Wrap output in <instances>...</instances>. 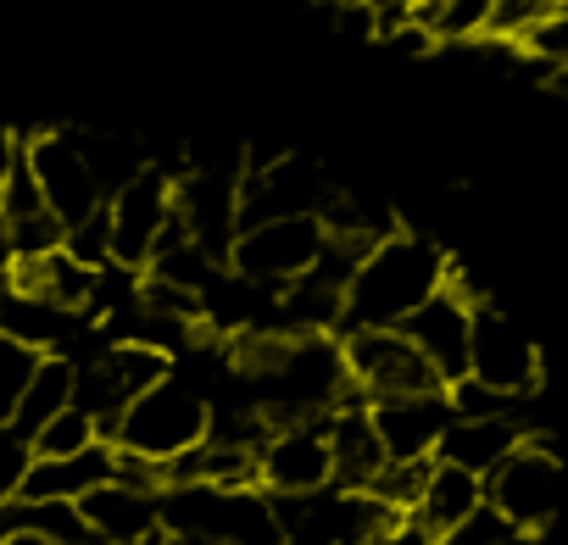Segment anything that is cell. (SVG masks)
Returning <instances> with one entry per match:
<instances>
[{
	"label": "cell",
	"instance_id": "1",
	"mask_svg": "<svg viewBox=\"0 0 568 545\" xmlns=\"http://www.w3.org/2000/svg\"><path fill=\"white\" fill-rule=\"evenodd\" d=\"M446 272H452V256L424 239V234H390L368 250V261L357 267V279L346 290V323L341 335H357V329H402L429 296L446 290Z\"/></svg>",
	"mask_w": 568,
	"mask_h": 545
},
{
	"label": "cell",
	"instance_id": "2",
	"mask_svg": "<svg viewBox=\"0 0 568 545\" xmlns=\"http://www.w3.org/2000/svg\"><path fill=\"white\" fill-rule=\"evenodd\" d=\"M212 434V407L184 390V384H162L151 395H140L123 423H118V451H134V456H151V462H179L184 451H195L201 440Z\"/></svg>",
	"mask_w": 568,
	"mask_h": 545
},
{
	"label": "cell",
	"instance_id": "3",
	"mask_svg": "<svg viewBox=\"0 0 568 545\" xmlns=\"http://www.w3.org/2000/svg\"><path fill=\"white\" fill-rule=\"evenodd\" d=\"M324 239H329V228L318 217H273V223H256V228H245L234 239L229 272H240L245 285L278 296L284 285L307 279V272L318 267Z\"/></svg>",
	"mask_w": 568,
	"mask_h": 545
},
{
	"label": "cell",
	"instance_id": "4",
	"mask_svg": "<svg viewBox=\"0 0 568 545\" xmlns=\"http://www.w3.org/2000/svg\"><path fill=\"white\" fill-rule=\"evenodd\" d=\"M341 346H346L352 384H357L368 401H396V395H435V390H446V379L435 373V362H429L402 329H357V335H341Z\"/></svg>",
	"mask_w": 568,
	"mask_h": 545
},
{
	"label": "cell",
	"instance_id": "5",
	"mask_svg": "<svg viewBox=\"0 0 568 545\" xmlns=\"http://www.w3.org/2000/svg\"><path fill=\"white\" fill-rule=\"evenodd\" d=\"M485 501H490L496 512H507L518 528L540 534V528L557 517V506H562V462H557L551 440L529 434V445L513 451V456L485 479Z\"/></svg>",
	"mask_w": 568,
	"mask_h": 545
},
{
	"label": "cell",
	"instance_id": "6",
	"mask_svg": "<svg viewBox=\"0 0 568 545\" xmlns=\"http://www.w3.org/2000/svg\"><path fill=\"white\" fill-rule=\"evenodd\" d=\"M468 373L513 401H529L540 390V346L490 301L474 307V346H468Z\"/></svg>",
	"mask_w": 568,
	"mask_h": 545
},
{
	"label": "cell",
	"instance_id": "7",
	"mask_svg": "<svg viewBox=\"0 0 568 545\" xmlns=\"http://www.w3.org/2000/svg\"><path fill=\"white\" fill-rule=\"evenodd\" d=\"M29 162H34V178H40V189H45V206H51L68 228H79L90 212L106 206V189H101L95 167L84 162L73 128H45V134H34V140H29Z\"/></svg>",
	"mask_w": 568,
	"mask_h": 545
},
{
	"label": "cell",
	"instance_id": "8",
	"mask_svg": "<svg viewBox=\"0 0 568 545\" xmlns=\"http://www.w3.org/2000/svg\"><path fill=\"white\" fill-rule=\"evenodd\" d=\"M173 178L162 167H145L134 184H123L112 195V261L140 272L151 267L156 245H162V228L173 223Z\"/></svg>",
	"mask_w": 568,
	"mask_h": 545
},
{
	"label": "cell",
	"instance_id": "9",
	"mask_svg": "<svg viewBox=\"0 0 568 545\" xmlns=\"http://www.w3.org/2000/svg\"><path fill=\"white\" fill-rule=\"evenodd\" d=\"M262 490H267V495H324V490H335L329 418L278 429V434L262 445Z\"/></svg>",
	"mask_w": 568,
	"mask_h": 545
},
{
	"label": "cell",
	"instance_id": "10",
	"mask_svg": "<svg viewBox=\"0 0 568 545\" xmlns=\"http://www.w3.org/2000/svg\"><path fill=\"white\" fill-rule=\"evenodd\" d=\"M402 335L435 362V373H440L446 384L468 379V346H474V301H468V296H457V290L446 285L440 296H429V301L402 323Z\"/></svg>",
	"mask_w": 568,
	"mask_h": 545
},
{
	"label": "cell",
	"instance_id": "11",
	"mask_svg": "<svg viewBox=\"0 0 568 545\" xmlns=\"http://www.w3.org/2000/svg\"><path fill=\"white\" fill-rule=\"evenodd\" d=\"M457 423L446 390L435 395H396V401H374V429L390 451V462H418V456H440L446 429Z\"/></svg>",
	"mask_w": 568,
	"mask_h": 545
},
{
	"label": "cell",
	"instance_id": "12",
	"mask_svg": "<svg viewBox=\"0 0 568 545\" xmlns=\"http://www.w3.org/2000/svg\"><path fill=\"white\" fill-rule=\"evenodd\" d=\"M329 451H335V490H346V495L368 490L379 479V467L390 462V451L374 429V401L357 384L346 390L341 412L329 418Z\"/></svg>",
	"mask_w": 568,
	"mask_h": 545
},
{
	"label": "cell",
	"instance_id": "13",
	"mask_svg": "<svg viewBox=\"0 0 568 545\" xmlns=\"http://www.w3.org/2000/svg\"><path fill=\"white\" fill-rule=\"evenodd\" d=\"M118 479V445H90L79 456H34L18 501H84L90 490Z\"/></svg>",
	"mask_w": 568,
	"mask_h": 545
},
{
	"label": "cell",
	"instance_id": "14",
	"mask_svg": "<svg viewBox=\"0 0 568 545\" xmlns=\"http://www.w3.org/2000/svg\"><path fill=\"white\" fill-rule=\"evenodd\" d=\"M84 523L95 528L101 545H140L151 534H162V495H145V490H129V484H101L90 490L84 501Z\"/></svg>",
	"mask_w": 568,
	"mask_h": 545
},
{
	"label": "cell",
	"instance_id": "15",
	"mask_svg": "<svg viewBox=\"0 0 568 545\" xmlns=\"http://www.w3.org/2000/svg\"><path fill=\"white\" fill-rule=\"evenodd\" d=\"M479 506H485V479L435 456V479H429V490H424V501H418V512H413L407 523H413L424 539L446 545V539H452Z\"/></svg>",
	"mask_w": 568,
	"mask_h": 545
},
{
	"label": "cell",
	"instance_id": "16",
	"mask_svg": "<svg viewBox=\"0 0 568 545\" xmlns=\"http://www.w3.org/2000/svg\"><path fill=\"white\" fill-rule=\"evenodd\" d=\"M524 445H529L524 418H457V423L446 429V440H440V462L490 479V473H496L513 451H524Z\"/></svg>",
	"mask_w": 568,
	"mask_h": 545
},
{
	"label": "cell",
	"instance_id": "17",
	"mask_svg": "<svg viewBox=\"0 0 568 545\" xmlns=\"http://www.w3.org/2000/svg\"><path fill=\"white\" fill-rule=\"evenodd\" d=\"M73 318H79V312L51 307V301H40V296H18V290L0 296V335H12V340H23V346H34V351H45V357H57V346L68 340Z\"/></svg>",
	"mask_w": 568,
	"mask_h": 545
},
{
	"label": "cell",
	"instance_id": "18",
	"mask_svg": "<svg viewBox=\"0 0 568 545\" xmlns=\"http://www.w3.org/2000/svg\"><path fill=\"white\" fill-rule=\"evenodd\" d=\"M73 390H79V368L68 357H45V368L34 373V384H29V395L18 407V429L34 440L51 418H62L73 407Z\"/></svg>",
	"mask_w": 568,
	"mask_h": 545
},
{
	"label": "cell",
	"instance_id": "19",
	"mask_svg": "<svg viewBox=\"0 0 568 545\" xmlns=\"http://www.w3.org/2000/svg\"><path fill=\"white\" fill-rule=\"evenodd\" d=\"M101 357H106V368L123 379V390H129L134 401L151 395V390H162V384L173 379V357H168L162 346H145V340H118V346H106Z\"/></svg>",
	"mask_w": 568,
	"mask_h": 545
},
{
	"label": "cell",
	"instance_id": "20",
	"mask_svg": "<svg viewBox=\"0 0 568 545\" xmlns=\"http://www.w3.org/2000/svg\"><path fill=\"white\" fill-rule=\"evenodd\" d=\"M40 368H45V351H34V346H23L12 335H0V429L18 423V407H23V395H29Z\"/></svg>",
	"mask_w": 568,
	"mask_h": 545
},
{
	"label": "cell",
	"instance_id": "21",
	"mask_svg": "<svg viewBox=\"0 0 568 545\" xmlns=\"http://www.w3.org/2000/svg\"><path fill=\"white\" fill-rule=\"evenodd\" d=\"M429 479H435V456H418V462H385L379 479H374L363 495H374V501H385L390 512L413 517L418 501H424V490H429Z\"/></svg>",
	"mask_w": 568,
	"mask_h": 545
},
{
	"label": "cell",
	"instance_id": "22",
	"mask_svg": "<svg viewBox=\"0 0 568 545\" xmlns=\"http://www.w3.org/2000/svg\"><path fill=\"white\" fill-rule=\"evenodd\" d=\"M568 7V0H496V12H490V29L485 40H501V45H524L546 18H557Z\"/></svg>",
	"mask_w": 568,
	"mask_h": 545
},
{
	"label": "cell",
	"instance_id": "23",
	"mask_svg": "<svg viewBox=\"0 0 568 545\" xmlns=\"http://www.w3.org/2000/svg\"><path fill=\"white\" fill-rule=\"evenodd\" d=\"M90 445H101V429H95V418L79 412V407H68L62 418H51V423L34 434V456H79V451H90Z\"/></svg>",
	"mask_w": 568,
	"mask_h": 545
},
{
	"label": "cell",
	"instance_id": "24",
	"mask_svg": "<svg viewBox=\"0 0 568 545\" xmlns=\"http://www.w3.org/2000/svg\"><path fill=\"white\" fill-rule=\"evenodd\" d=\"M446 545H535V534H529V528H518L507 512H496V506L485 501V506H479V512H474V517L446 539Z\"/></svg>",
	"mask_w": 568,
	"mask_h": 545
},
{
	"label": "cell",
	"instance_id": "25",
	"mask_svg": "<svg viewBox=\"0 0 568 545\" xmlns=\"http://www.w3.org/2000/svg\"><path fill=\"white\" fill-rule=\"evenodd\" d=\"M29 467H34V440L18 423H7V429H0V506H12L23 495Z\"/></svg>",
	"mask_w": 568,
	"mask_h": 545
},
{
	"label": "cell",
	"instance_id": "26",
	"mask_svg": "<svg viewBox=\"0 0 568 545\" xmlns=\"http://www.w3.org/2000/svg\"><path fill=\"white\" fill-rule=\"evenodd\" d=\"M446 401H452L457 418H518V401L501 395V390H490V384H479L474 373L457 379V384H446Z\"/></svg>",
	"mask_w": 568,
	"mask_h": 545
},
{
	"label": "cell",
	"instance_id": "27",
	"mask_svg": "<svg viewBox=\"0 0 568 545\" xmlns=\"http://www.w3.org/2000/svg\"><path fill=\"white\" fill-rule=\"evenodd\" d=\"M68 250L84 261V267H112V200L101 212H90L79 228H68Z\"/></svg>",
	"mask_w": 568,
	"mask_h": 545
},
{
	"label": "cell",
	"instance_id": "28",
	"mask_svg": "<svg viewBox=\"0 0 568 545\" xmlns=\"http://www.w3.org/2000/svg\"><path fill=\"white\" fill-rule=\"evenodd\" d=\"M518 51H524L529 62H540L546 73H562V68H568V7H562L557 18H546Z\"/></svg>",
	"mask_w": 568,
	"mask_h": 545
},
{
	"label": "cell",
	"instance_id": "29",
	"mask_svg": "<svg viewBox=\"0 0 568 545\" xmlns=\"http://www.w3.org/2000/svg\"><path fill=\"white\" fill-rule=\"evenodd\" d=\"M390 45H396V51H407V56H429V51H435L440 40H435V34H429V29H424V23L413 18V23H407L402 34H390Z\"/></svg>",
	"mask_w": 568,
	"mask_h": 545
},
{
	"label": "cell",
	"instance_id": "30",
	"mask_svg": "<svg viewBox=\"0 0 568 545\" xmlns=\"http://www.w3.org/2000/svg\"><path fill=\"white\" fill-rule=\"evenodd\" d=\"M18 151H23V140L0 128V189H7V178H12V167H18Z\"/></svg>",
	"mask_w": 568,
	"mask_h": 545
},
{
	"label": "cell",
	"instance_id": "31",
	"mask_svg": "<svg viewBox=\"0 0 568 545\" xmlns=\"http://www.w3.org/2000/svg\"><path fill=\"white\" fill-rule=\"evenodd\" d=\"M0 545H57V539H45V534H34V528H23V534H12V539H0Z\"/></svg>",
	"mask_w": 568,
	"mask_h": 545
},
{
	"label": "cell",
	"instance_id": "32",
	"mask_svg": "<svg viewBox=\"0 0 568 545\" xmlns=\"http://www.w3.org/2000/svg\"><path fill=\"white\" fill-rule=\"evenodd\" d=\"M363 7H374V12H385V7H407V12H418L424 0H363Z\"/></svg>",
	"mask_w": 568,
	"mask_h": 545
},
{
	"label": "cell",
	"instance_id": "33",
	"mask_svg": "<svg viewBox=\"0 0 568 545\" xmlns=\"http://www.w3.org/2000/svg\"><path fill=\"white\" fill-rule=\"evenodd\" d=\"M173 545H229V539H212V534H179Z\"/></svg>",
	"mask_w": 568,
	"mask_h": 545
},
{
	"label": "cell",
	"instance_id": "34",
	"mask_svg": "<svg viewBox=\"0 0 568 545\" xmlns=\"http://www.w3.org/2000/svg\"><path fill=\"white\" fill-rule=\"evenodd\" d=\"M313 7H329V12H346V7H357V0H313Z\"/></svg>",
	"mask_w": 568,
	"mask_h": 545
},
{
	"label": "cell",
	"instance_id": "35",
	"mask_svg": "<svg viewBox=\"0 0 568 545\" xmlns=\"http://www.w3.org/2000/svg\"><path fill=\"white\" fill-rule=\"evenodd\" d=\"M140 545H173V534H151V539H140Z\"/></svg>",
	"mask_w": 568,
	"mask_h": 545
}]
</instances>
